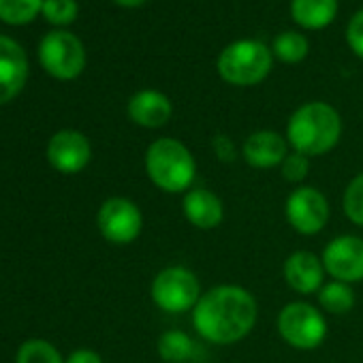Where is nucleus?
<instances>
[{
  "label": "nucleus",
  "instance_id": "obj_9",
  "mask_svg": "<svg viewBox=\"0 0 363 363\" xmlns=\"http://www.w3.org/2000/svg\"><path fill=\"white\" fill-rule=\"evenodd\" d=\"M284 214L289 225L299 235H316L327 227L331 210L327 197L318 189L299 186L289 195L284 203Z\"/></svg>",
  "mask_w": 363,
  "mask_h": 363
},
{
  "label": "nucleus",
  "instance_id": "obj_4",
  "mask_svg": "<svg viewBox=\"0 0 363 363\" xmlns=\"http://www.w3.org/2000/svg\"><path fill=\"white\" fill-rule=\"evenodd\" d=\"M272 71V52L252 39L235 41L218 56V75L231 86L261 84Z\"/></svg>",
  "mask_w": 363,
  "mask_h": 363
},
{
  "label": "nucleus",
  "instance_id": "obj_15",
  "mask_svg": "<svg viewBox=\"0 0 363 363\" xmlns=\"http://www.w3.org/2000/svg\"><path fill=\"white\" fill-rule=\"evenodd\" d=\"M286 154H289L286 137H282L274 130H257L242 145L244 160L255 169L280 167L282 160L286 158Z\"/></svg>",
  "mask_w": 363,
  "mask_h": 363
},
{
  "label": "nucleus",
  "instance_id": "obj_7",
  "mask_svg": "<svg viewBox=\"0 0 363 363\" xmlns=\"http://www.w3.org/2000/svg\"><path fill=\"white\" fill-rule=\"evenodd\" d=\"M39 58L43 69L58 79H75L86 67L82 41L65 30H54L41 41Z\"/></svg>",
  "mask_w": 363,
  "mask_h": 363
},
{
  "label": "nucleus",
  "instance_id": "obj_14",
  "mask_svg": "<svg viewBox=\"0 0 363 363\" xmlns=\"http://www.w3.org/2000/svg\"><path fill=\"white\" fill-rule=\"evenodd\" d=\"M182 212L184 218L201 231L218 229L225 220V203L223 199L208 189H191L182 199Z\"/></svg>",
  "mask_w": 363,
  "mask_h": 363
},
{
  "label": "nucleus",
  "instance_id": "obj_16",
  "mask_svg": "<svg viewBox=\"0 0 363 363\" xmlns=\"http://www.w3.org/2000/svg\"><path fill=\"white\" fill-rule=\"evenodd\" d=\"M128 116L143 128H160L171 120L173 105L158 90H141L128 101Z\"/></svg>",
  "mask_w": 363,
  "mask_h": 363
},
{
  "label": "nucleus",
  "instance_id": "obj_24",
  "mask_svg": "<svg viewBox=\"0 0 363 363\" xmlns=\"http://www.w3.org/2000/svg\"><path fill=\"white\" fill-rule=\"evenodd\" d=\"M43 16L48 22L65 26L77 18V3L75 0H43Z\"/></svg>",
  "mask_w": 363,
  "mask_h": 363
},
{
  "label": "nucleus",
  "instance_id": "obj_11",
  "mask_svg": "<svg viewBox=\"0 0 363 363\" xmlns=\"http://www.w3.org/2000/svg\"><path fill=\"white\" fill-rule=\"evenodd\" d=\"M92 156L90 141L77 130H60L50 139L48 158L60 173H79Z\"/></svg>",
  "mask_w": 363,
  "mask_h": 363
},
{
  "label": "nucleus",
  "instance_id": "obj_27",
  "mask_svg": "<svg viewBox=\"0 0 363 363\" xmlns=\"http://www.w3.org/2000/svg\"><path fill=\"white\" fill-rule=\"evenodd\" d=\"M212 150L220 162H233L238 158V147L229 135H216L212 139Z\"/></svg>",
  "mask_w": 363,
  "mask_h": 363
},
{
  "label": "nucleus",
  "instance_id": "obj_6",
  "mask_svg": "<svg viewBox=\"0 0 363 363\" xmlns=\"http://www.w3.org/2000/svg\"><path fill=\"white\" fill-rule=\"evenodd\" d=\"M280 337L297 350H314L327 337V320L323 310L308 301L286 303L276 320Z\"/></svg>",
  "mask_w": 363,
  "mask_h": 363
},
{
  "label": "nucleus",
  "instance_id": "obj_25",
  "mask_svg": "<svg viewBox=\"0 0 363 363\" xmlns=\"http://www.w3.org/2000/svg\"><path fill=\"white\" fill-rule=\"evenodd\" d=\"M280 171H282V177L286 182H291V184H299V182H303L310 173V158L299 154V152H289L280 164Z\"/></svg>",
  "mask_w": 363,
  "mask_h": 363
},
{
  "label": "nucleus",
  "instance_id": "obj_10",
  "mask_svg": "<svg viewBox=\"0 0 363 363\" xmlns=\"http://www.w3.org/2000/svg\"><path fill=\"white\" fill-rule=\"evenodd\" d=\"M325 272L340 282L354 284L363 280V240L357 235H337L323 250Z\"/></svg>",
  "mask_w": 363,
  "mask_h": 363
},
{
  "label": "nucleus",
  "instance_id": "obj_19",
  "mask_svg": "<svg viewBox=\"0 0 363 363\" xmlns=\"http://www.w3.org/2000/svg\"><path fill=\"white\" fill-rule=\"evenodd\" d=\"M318 303L327 314H335V316L346 314L354 308V291L346 282L331 280L323 284V289L318 291Z\"/></svg>",
  "mask_w": 363,
  "mask_h": 363
},
{
  "label": "nucleus",
  "instance_id": "obj_28",
  "mask_svg": "<svg viewBox=\"0 0 363 363\" xmlns=\"http://www.w3.org/2000/svg\"><path fill=\"white\" fill-rule=\"evenodd\" d=\"M65 363H103V359H101V354L94 352V350L79 348V350H75Z\"/></svg>",
  "mask_w": 363,
  "mask_h": 363
},
{
  "label": "nucleus",
  "instance_id": "obj_8",
  "mask_svg": "<svg viewBox=\"0 0 363 363\" xmlns=\"http://www.w3.org/2000/svg\"><path fill=\"white\" fill-rule=\"evenodd\" d=\"M96 225L101 235L116 244V246H126L133 244L143 229V214L133 203L130 199L124 197H111L107 199L96 216Z\"/></svg>",
  "mask_w": 363,
  "mask_h": 363
},
{
  "label": "nucleus",
  "instance_id": "obj_23",
  "mask_svg": "<svg viewBox=\"0 0 363 363\" xmlns=\"http://www.w3.org/2000/svg\"><path fill=\"white\" fill-rule=\"evenodd\" d=\"M344 214L357 227H363V173L354 175L342 197Z\"/></svg>",
  "mask_w": 363,
  "mask_h": 363
},
{
  "label": "nucleus",
  "instance_id": "obj_2",
  "mask_svg": "<svg viewBox=\"0 0 363 363\" xmlns=\"http://www.w3.org/2000/svg\"><path fill=\"white\" fill-rule=\"evenodd\" d=\"M342 137L340 113L320 101L301 105L286 124V141L293 152L308 158L331 152Z\"/></svg>",
  "mask_w": 363,
  "mask_h": 363
},
{
  "label": "nucleus",
  "instance_id": "obj_18",
  "mask_svg": "<svg viewBox=\"0 0 363 363\" xmlns=\"http://www.w3.org/2000/svg\"><path fill=\"white\" fill-rule=\"evenodd\" d=\"M158 357L164 363H186L195 354V342L182 329H169L158 337Z\"/></svg>",
  "mask_w": 363,
  "mask_h": 363
},
{
  "label": "nucleus",
  "instance_id": "obj_17",
  "mask_svg": "<svg viewBox=\"0 0 363 363\" xmlns=\"http://www.w3.org/2000/svg\"><path fill=\"white\" fill-rule=\"evenodd\" d=\"M337 0H291L293 20L310 30H320L333 22Z\"/></svg>",
  "mask_w": 363,
  "mask_h": 363
},
{
  "label": "nucleus",
  "instance_id": "obj_1",
  "mask_svg": "<svg viewBox=\"0 0 363 363\" xmlns=\"http://www.w3.org/2000/svg\"><path fill=\"white\" fill-rule=\"evenodd\" d=\"M259 303L255 295L238 284H220L201 295L193 310L195 331L210 344H235L257 325Z\"/></svg>",
  "mask_w": 363,
  "mask_h": 363
},
{
  "label": "nucleus",
  "instance_id": "obj_13",
  "mask_svg": "<svg viewBox=\"0 0 363 363\" xmlns=\"http://www.w3.org/2000/svg\"><path fill=\"white\" fill-rule=\"evenodd\" d=\"M28 77L24 50L9 37L0 35V105L20 94Z\"/></svg>",
  "mask_w": 363,
  "mask_h": 363
},
{
  "label": "nucleus",
  "instance_id": "obj_12",
  "mask_svg": "<svg viewBox=\"0 0 363 363\" xmlns=\"http://www.w3.org/2000/svg\"><path fill=\"white\" fill-rule=\"evenodd\" d=\"M282 274L289 289H293L299 295H310L323 289L327 272L320 257H316L310 250H297L286 257Z\"/></svg>",
  "mask_w": 363,
  "mask_h": 363
},
{
  "label": "nucleus",
  "instance_id": "obj_21",
  "mask_svg": "<svg viewBox=\"0 0 363 363\" xmlns=\"http://www.w3.org/2000/svg\"><path fill=\"white\" fill-rule=\"evenodd\" d=\"M43 9V0H0V20L26 24Z\"/></svg>",
  "mask_w": 363,
  "mask_h": 363
},
{
  "label": "nucleus",
  "instance_id": "obj_20",
  "mask_svg": "<svg viewBox=\"0 0 363 363\" xmlns=\"http://www.w3.org/2000/svg\"><path fill=\"white\" fill-rule=\"evenodd\" d=\"M274 54H276V58H280L282 62H286V65H297V62H301L306 56H308V50H310V45H308V39L303 37V35H299V33H282V35H278L276 39H274Z\"/></svg>",
  "mask_w": 363,
  "mask_h": 363
},
{
  "label": "nucleus",
  "instance_id": "obj_22",
  "mask_svg": "<svg viewBox=\"0 0 363 363\" xmlns=\"http://www.w3.org/2000/svg\"><path fill=\"white\" fill-rule=\"evenodd\" d=\"M18 363H65L60 352L45 340H28L18 352Z\"/></svg>",
  "mask_w": 363,
  "mask_h": 363
},
{
  "label": "nucleus",
  "instance_id": "obj_29",
  "mask_svg": "<svg viewBox=\"0 0 363 363\" xmlns=\"http://www.w3.org/2000/svg\"><path fill=\"white\" fill-rule=\"evenodd\" d=\"M116 3H120L122 7H139L145 3V0H116Z\"/></svg>",
  "mask_w": 363,
  "mask_h": 363
},
{
  "label": "nucleus",
  "instance_id": "obj_5",
  "mask_svg": "<svg viewBox=\"0 0 363 363\" xmlns=\"http://www.w3.org/2000/svg\"><path fill=\"white\" fill-rule=\"evenodd\" d=\"M152 301L169 314H182L195 310L201 299V282L199 278L182 265L164 267L156 274L150 286Z\"/></svg>",
  "mask_w": 363,
  "mask_h": 363
},
{
  "label": "nucleus",
  "instance_id": "obj_3",
  "mask_svg": "<svg viewBox=\"0 0 363 363\" xmlns=\"http://www.w3.org/2000/svg\"><path fill=\"white\" fill-rule=\"evenodd\" d=\"M145 173L162 193H189L197 175V162L193 152L182 141L160 137L150 143L145 152Z\"/></svg>",
  "mask_w": 363,
  "mask_h": 363
},
{
  "label": "nucleus",
  "instance_id": "obj_26",
  "mask_svg": "<svg viewBox=\"0 0 363 363\" xmlns=\"http://www.w3.org/2000/svg\"><path fill=\"white\" fill-rule=\"evenodd\" d=\"M346 39H348L350 50L363 58V9L359 13H354V18L350 20L348 30H346Z\"/></svg>",
  "mask_w": 363,
  "mask_h": 363
}]
</instances>
